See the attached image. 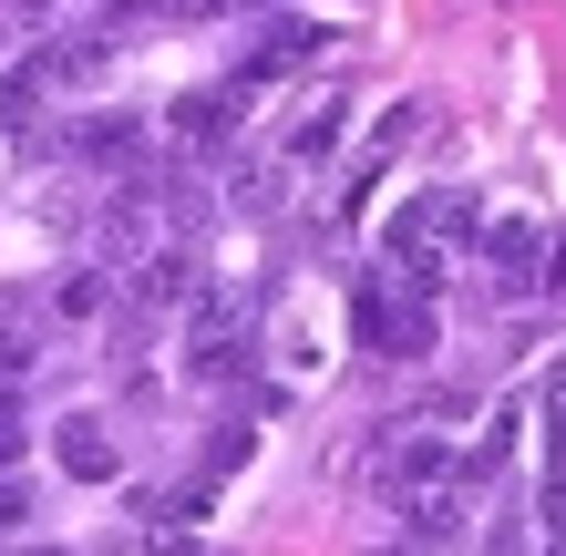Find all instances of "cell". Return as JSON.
I'll list each match as a JSON object with an SVG mask.
<instances>
[{
    "mask_svg": "<svg viewBox=\"0 0 566 556\" xmlns=\"http://www.w3.org/2000/svg\"><path fill=\"white\" fill-rule=\"evenodd\" d=\"M350 319H360V350H381V361H432V350H443V310H432L422 289H402L391 269L360 279Z\"/></svg>",
    "mask_w": 566,
    "mask_h": 556,
    "instance_id": "cell-1",
    "label": "cell"
},
{
    "mask_svg": "<svg viewBox=\"0 0 566 556\" xmlns=\"http://www.w3.org/2000/svg\"><path fill=\"white\" fill-rule=\"evenodd\" d=\"M484 227V207L463 186H412L402 207L381 217V258H412V248H453V238H474Z\"/></svg>",
    "mask_w": 566,
    "mask_h": 556,
    "instance_id": "cell-2",
    "label": "cell"
},
{
    "mask_svg": "<svg viewBox=\"0 0 566 556\" xmlns=\"http://www.w3.org/2000/svg\"><path fill=\"white\" fill-rule=\"evenodd\" d=\"M319 52H329V21H310V11H279V21H258V31H248L238 83H248V93H269V83H289V73H310Z\"/></svg>",
    "mask_w": 566,
    "mask_h": 556,
    "instance_id": "cell-3",
    "label": "cell"
},
{
    "mask_svg": "<svg viewBox=\"0 0 566 556\" xmlns=\"http://www.w3.org/2000/svg\"><path fill=\"white\" fill-rule=\"evenodd\" d=\"M258 104V93L227 73V83H196V93H176V104H165V145H186V155H207V145H227L238 135V114Z\"/></svg>",
    "mask_w": 566,
    "mask_h": 556,
    "instance_id": "cell-4",
    "label": "cell"
},
{
    "mask_svg": "<svg viewBox=\"0 0 566 556\" xmlns=\"http://www.w3.org/2000/svg\"><path fill=\"white\" fill-rule=\"evenodd\" d=\"M474 258H484L494 300H525V289H536V258H546V227L536 217H484L474 227Z\"/></svg>",
    "mask_w": 566,
    "mask_h": 556,
    "instance_id": "cell-5",
    "label": "cell"
},
{
    "mask_svg": "<svg viewBox=\"0 0 566 556\" xmlns=\"http://www.w3.org/2000/svg\"><path fill=\"white\" fill-rule=\"evenodd\" d=\"M453 464H463V453H453L443 433H402V422H391V433H381V453H371V484H381L391 505H402V495H422V484H443Z\"/></svg>",
    "mask_w": 566,
    "mask_h": 556,
    "instance_id": "cell-6",
    "label": "cell"
},
{
    "mask_svg": "<svg viewBox=\"0 0 566 556\" xmlns=\"http://www.w3.org/2000/svg\"><path fill=\"white\" fill-rule=\"evenodd\" d=\"M340 145H350V93L329 83V93H310V104L289 114V135H279V166H289V176H310V166H329Z\"/></svg>",
    "mask_w": 566,
    "mask_h": 556,
    "instance_id": "cell-7",
    "label": "cell"
},
{
    "mask_svg": "<svg viewBox=\"0 0 566 556\" xmlns=\"http://www.w3.org/2000/svg\"><path fill=\"white\" fill-rule=\"evenodd\" d=\"M238 361H248V319L227 310L217 289H196V331H186V371H196V381H227Z\"/></svg>",
    "mask_w": 566,
    "mask_h": 556,
    "instance_id": "cell-8",
    "label": "cell"
},
{
    "mask_svg": "<svg viewBox=\"0 0 566 556\" xmlns=\"http://www.w3.org/2000/svg\"><path fill=\"white\" fill-rule=\"evenodd\" d=\"M42 62H52V83H62V93H104V83H114V62H124V42L93 21V31H62V42H42Z\"/></svg>",
    "mask_w": 566,
    "mask_h": 556,
    "instance_id": "cell-9",
    "label": "cell"
},
{
    "mask_svg": "<svg viewBox=\"0 0 566 556\" xmlns=\"http://www.w3.org/2000/svg\"><path fill=\"white\" fill-rule=\"evenodd\" d=\"M52 453H62V474H73V484H114V474H124V443H114V422H104V412L52 422Z\"/></svg>",
    "mask_w": 566,
    "mask_h": 556,
    "instance_id": "cell-10",
    "label": "cell"
},
{
    "mask_svg": "<svg viewBox=\"0 0 566 556\" xmlns=\"http://www.w3.org/2000/svg\"><path fill=\"white\" fill-rule=\"evenodd\" d=\"M135 114H93V124H73V155H83V166L93 176H135Z\"/></svg>",
    "mask_w": 566,
    "mask_h": 556,
    "instance_id": "cell-11",
    "label": "cell"
},
{
    "mask_svg": "<svg viewBox=\"0 0 566 556\" xmlns=\"http://www.w3.org/2000/svg\"><path fill=\"white\" fill-rule=\"evenodd\" d=\"M515 422H525V412H484V443H463V464H453L463 495H484V484L515 464Z\"/></svg>",
    "mask_w": 566,
    "mask_h": 556,
    "instance_id": "cell-12",
    "label": "cell"
},
{
    "mask_svg": "<svg viewBox=\"0 0 566 556\" xmlns=\"http://www.w3.org/2000/svg\"><path fill=\"white\" fill-rule=\"evenodd\" d=\"M135 300H145V310H186V300H196V258H186V248H155L145 269H135Z\"/></svg>",
    "mask_w": 566,
    "mask_h": 556,
    "instance_id": "cell-13",
    "label": "cell"
},
{
    "mask_svg": "<svg viewBox=\"0 0 566 556\" xmlns=\"http://www.w3.org/2000/svg\"><path fill=\"white\" fill-rule=\"evenodd\" d=\"M402 515H412V536L422 546H453L463 536V484L443 474V484H422V495H402Z\"/></svg>",
    "mask_w": 566,
    "mask_h": 556,
    "instance_id": "cell-14",
    "label": "cell"
},
{
    "mask_svg": "<svg viewBox=\"0 0 566 556\" xmlns=\"http://www.w3.org/2000/svg\"><path fill=\"white\" fill-rule=\"evenodd\" d=\"M42 93H62V83H52V62H42V52H21L11 73H0V124H31V114H42Z\"/></svg>",
    "mask_w": 566,
    "mask_h": 556,
    "instance_id": "cell-15",
    "label": "cell"
},
{
    "mask_svg": "<svg viewBox=\"0 0 566 556\" xmlns=\"http://www.w3.org/2000/svg\"><path fill=\"white\" fill-rule=\"evenodd\" d=\"M135 515L145 526H196V515H207V484H165V495H145Z\"/></svg>",
    "mask_w": 566,
    "mask_h": 556,
    "instance_id": "cell-16",
    "label": "cell"
},
{
    "mask_svg": "<svg viewBox=\"0 0 566 556\" xmlns=\"http://www.w3.org/2000/svg\"><path fill=\"white\" fill-rule=\"evenodd\" d=\"M176 21V0H104V31L114 42H135V31H165Z\"/></svg>",
    "mask_w": 566,
    "mask_h": 556,
    "instance_id": "cell-17",
    "label": "cell"
},
{
    "mask_svg": "<svg viewBox=\"0 0 566 556\" xmlns=\"http://www.w3.org/2000/svg\"><path fill=\"white\" fill-rule=\"evenodd\" d=\"M381 269L402 279V289H422V300H443V269H453V258L443 248H412V258H381Z\"/></svg>",
    "mask_w": 566,
    "mask_h": 556,
    "instance_id": "cell-18",
    "label": "cell"
},
{
    "mask_svg": "<svg viewBox=\"0 0 566 556\" xmlns=\"http://www.w3.org/2000/svg\"><path fill=\"white\" fill-rule=\"evenodd\" d=\"M412 135H422V104H391V114L371 124V166H381V155H402Z\"/></svg>",
    "mask_w": 566,
    "mask_h": 556,
    "instance_id": "cell-19",
    "label": "cell"
},
{
    "mask_svg": "<svg viewBox=\"0 0 566 556\" xmlns=\"http://www.w3.org/2000/svg\"><path fill=\"white\" fill-rule=\"evenodd\" d=\"M52 310H62V319H93V310H104V279H93V269H73V279L52 289Z\"/></svg>",
    "mask_w": 566,
    "mask_h": 556,
    "instance_id": "cell-20",
    "label": "cell"
},
{
    "mask_svg": "<svg viewBox=\"0 0 566 556\" xmlns=\"http://www.w3.org/2000/svg\"><path fill=\"white\" fill-rule=\"evenodd\" d=\"M21 443H31V422H21V391H11V381H0V474H11V464H21Z\"/></svg>",
    "mask_w": 566,
    "mask_h": 556,
    "instance_id": "cell-21",
    "label": "cell"
},
{
    "mask_svg": "<svg viewBox=\"0 0 566 556\" xmlns=\"http://www.w3.org/2000/svg\"><path fill=\"white\" fill-rule=\"evenodd\" d=\"M124 556H217V546H196L186 526H145L135 546H124Z\"/></svg>",
    "mask_w": 566,
    "mask_h": 556,
    "instance_id": "cell-22",
    "label": "cell"
},
{
    "mask_svg": "<svg viewBox=\"0 0 566 556\" xmlns=\"http://www.w3.org/2000/svg\"><path fill=\"white\" fill-rule=\"evenodd\" d=\"M21 526H31V484L0 474V536H21Z\"/></svg>",
    "mask_w": 566,
    "mask_h": 556,
    "instance_id": "cell-23",
    "label": "cell"
},
{
    "mask_svg": "<svg viewBox=\"0 0 566 556\" xmlns=\"http://www.w3.org/2000/svg\"><path fill=\"white\" fill-rule=\"evenodd\" d=\"M248 453H258L248 422H217V453H207V464H248Z\"/></svg>",
    "mask_w": 566,
    "mask_h": 556,
    "instance_id": "cell-24",
    "label": "cell"
},
{
    "mask_svg": "<svg viewBox=\"0 0 566 556\" xmlns=\"http://www.w3.org/2000/svg\"><path fill=\"white\" fill-rule=\"evenodd\" d=\"M31 361H42V350H31V340H21V331H0V381H21V371H31Z\"/></svg>",
    "mask_w": 566,
    "mask_h": 556,
    "instance_id": "cell-25",
    "label": "cell"
},
{
    "mask_svg": "<svg viewBox=\"0 0 566 556\" xmlns=\"http://www.w3.org/2000/svg\"><path fill=\"white\" fill-rule=\"evenodd\" d=\"M546 546H556V556H566V474H556V484H546Z\"/></svg>",
    "mask_w": 566,
    "mask_h": 556,
    "instance_id": "cell-26",
    "label": "cell"
},
{
    "mask_svg": "<svg viewBox=\"0 0 566 556\" xmlns=\"http://www.w3.org/2000/svg\"><path fill=\"white\" fill-rule=\"evenodd\" d=\"M11 556H52V546H11Z\"/></svg>",
    "mask_w": 566,
    "mask_h": 556,
    "instance_id": "cell-27",
    "label": "cell"
},
{
    "mask_svg": "<svg viewBox=\"0 0 566 556\" xmlns=\"http://www.w3.org/2000/svg\"><path fill=\"white\" fill-rule=\"evenodd\" d=\"M21 11H52V0H21Z\"/></svg>",
    "mask_w": 566,
    "mask_h": 556,
    "instance_id": "cell-28",
    "label": "cell"
}]
</instances>
